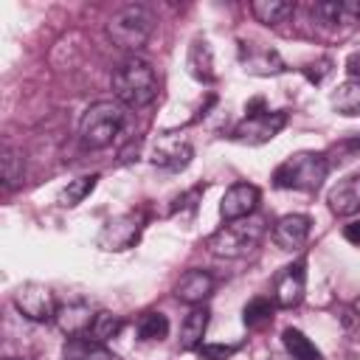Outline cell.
<instances>
[{"instance_id": "1", "label": "cell", "mask_w": 360, "mask_h": 360, "mask_svg": "<svg viewBox=\"0 0 360 360\" xmlns=\"http://www.w3.org/2000/svg\"><path fill=\"white\" fill-rule=\"evenodd\" d=\"M112 93L127 107H146L158 98V73L146 59L129 56L112 70Z\"/></svg>"}, {"instance_id": "2", "label": "cell", "mask_w": 360, "mask_h": 360, "mask_svg": "<svg viewBox=\"0 0 360 360\" xmlns=\"http://www.w3.org/2000/svg\"><path fill=\"white\" fill-rule=\"evenodd\" d=\"M264 233H267L264 217H245V219L225 222L219 231H214L205 239V248H208V253H214L219 259H242L259 248Z\"/></svg>"}, {"instance_id": "3", "label": "cell", "mask_w": 360, "mask_h": 360, "mask_svg": "<svg viewBox=\"0 0 360 360\" xmlns=\"http://www.w3.org/2000/svg\"><path fill=\"white\" fill-rule=\"evenodd\" d=\"M329 160L321 152H295L284 163L276 166L273 172V186L287 188V191H318L321 183L326 180Z\"/></svg>"}, {"instance_id": "4", "label": "cell", "mask_w": 360, "mask_h": 360, "mask_svg": "<svg viewBox=\"0 0 360 360\" xmlns=\"http://www.w3.org/2000/svg\"><path fill=\"white\" fill-rule=\"evenodd\" d=\"M155 22H158V20H155L152 8L141 6V3L124 6V8H118V11L107 20V37H110L118 48H124V51H141V48L149 42V37H152Z\"/></svg>"}, {"instance_id": "5", "label": "cell", "mask_w": 360, "mask_h": 360, "mask_svg": "<svg viewBox=\"0 0 360 360\" xmlns=\"http://www.w3.org/2000/svg\"><path fill=\"white\" fill-rule=\"evenodd\" d=\"M124 107L118 101H96L84 110L82 121H79V135H82V143L90 146V149H104L110 146L121 129H124Z\"/></svg>"}, {"instance_id": "6", "label": "cell", "mask_w": 360, "mask_h": 360, "mask_svg": "<svg viewBox=\"0 0 360 360\" xmlns=\"http://www.w3.org/2000/svg\"><path fill=\"white\" fill-rule=\"evenodd\" d=\"M11 301H14V307H17V312L22 315V318H28V321H34V323H48V321H53L56 318V301H53V292L45 287V284H39V281H25V284H20L17 290H14V295H11Z\"/></svg>"}, {"instance_id": "7", "label": "cell", "mask_w": 360, "mask_h": 360, "mask_svg": "<svg viewBox=\"0 0 360 360\" xmlns=\"http://www.w3.org/2000/svg\"><path fill=\"white\" fill-rule=\"evenodd\" d=\"M284 124H287V112H281V110H276V112L267 110L262 115H245V121H239L233 127V141L250 143V146L267 143L284 129Z\"/></svg>"}, {"instance_id": "8", "label": "cell", "mask_w": 360, "mask_h": 360, "mask_svg": "<svg viewBox=\"0 0 360 360\" xmlns=\"http://www.w3.org/2000/svg\"><path fill=\"white\" fill-rule=\"evenodd\" d=\"M141 228H143V217L129 211V214H121L115 219H110L101 233H98V248L104 250H127L129 245L138 242L141 236Z\"/></svg>"}, {"instance_id": "9", "label": "cell", "mask_w": 360, "mask_h": 360, "mask_svg": "<svg viewBox=\"0 0 360 360\" xmlns=\"http://www.w3.org/2000/svg\"><path fill=\"white\" fill-rule=\"evenodd\" d=\"M259 200H262V191H259L253 183H233V186L222 194V200H219V214H222L225 222L253 217Z\"/></svg>"}, {"instance_id": "10", "label": "cell", "mask_w": 360, "mask_h": 360, "mask_svg": "<svg viewBox=\"0 0 360 360\" xmlns=\"http://www.w3.org/2000/svg\"><path fill=\"white\" fill-rule=\"evenodd\" d=\"M304 290H307V262L298 259L276 276V292H273L276 307H284V309L298 307L304 298Z\"/></svg>"}, {"instance_id": "11", "label": "cell", "mask_w": 360, "mask_h": 360, "mask_svg": "<svg viewBox=\"0 0 360 360\" xmlns=\"http://www.w3.org/2000/svg\"><path fill=\"white\" fill-rule=\"evenodd\" d=\"M309 228H312V219L307 214H284L273 225V242L281 250H295V248H301L307 242Z\"/></svg>"}, {"instance_id": "12", "label": "cell", "mask_w": 360, "mask_h": 360, "mask_svg": "<svg viewBox=\"0 0 360 360\" xmlns=\"http://www.w3.org/2000/svg\"><path fill=\"white\" fill-rule=\"evenodd\" d=\"M217 281L208 270H188L180 276V281L174 284V295L177 301L183 304H191V307H200L211 292H214Z\"/></svg>"}, {"instance_id": "13", "label": "cell", "mask_w": 360, "mask_h": 360, "mask_svg": "<svg viewBox=\"0 0 360 360\" xmlns=\"http://www.w3.org/2000/svg\"><path fill=\"white\" fill-rule=\"evenodd\" d=\"M93 318H96V312L84 301H70V304H62L56 309L53 321L68 338H84L90 332V326H93Z\"/></svg>"}, {"instance_id": "14", "label": "cell", "mask_w": 360, "mask_h": 360, "mask_svg": "<svg viewBox=\"0 0 360 360\" xmlns=\"http://www.w3.org/2000/svg\"><path fill=\"white\" fill-rule=\"evenodd\" d=\"M312 14L323 25H349V22H360V3L357 0H318L312 3Z\"/></svg>"}, {"instance_id": "15", "label": "cell", "mask_w": 360, "mask_h": 360, "mask_svg": "<svg viewBox=\"0 0 360 360\" xmlns=\"http://www.w3.org/2000/svg\"><path fill=\"white\" fill-rule=\"evenodd\" d=\"M326 202H329V211L335 217H352V214H357L360 211V174H352V177L340 180L329 191Z\"/></svg>"}, {"instance_id": "16", "label": "cell", "mask_w": 360, "mask_h": 360, "mask_svg": "<svg viewBox=\"0 0 360 360\" xmlns=\"http://www.w3.org/2000/svg\"><path fill=\"white\" fill-rule=\"evenodd\" d=\"M191 155H194V149H191L188 141H180V138H160L158 146H155V152H152V163L177 172V169H186V166H188Z\"/></svg>"}, {"instance_id": "17", "label": "cell", "mask_w": 360, "mask_h": 360, "mask_svg": "<svg viewBox=\"0 0 360 360\" xmlns=\"http://www.w3.org/2000/svg\"><path fill=\"white\" fill-rule=\"evenodd\" d=\"M242 65L253 76H276L284 70V59L273 48H253V45L248 48L242 45Z\"/></svg>"}, {"instance_id": "18", "label": "cell", "mask_w": 360, "mask_h": 360, "mask_svg": "<svg viewBox=\"0 0 360 360\" xmlns=\"http://www.w3.org/2000/svg\"><path fill=\"white\" fill-rule=\"evenodd\" d=\"M208 307H191L188 315L183 318V326H180V349H200L202 346V338H205V329H208Z\"/></svg>"}, {"instance_id": "19", "label": "cell", "mask_w": 360, "mask_h": 360, "mask_svg": "<svg viewBox=\"0 0 360 360\" xmlns=\"http://www.w3.org/2000/svg\"><path fill=\"white\" fill-rule=\"evenodd\" d=\"M62 360H121L118 354H112L104 343L98 340H90V338H73L65 352H62Z\"/></svg>"}, {"instance_id": "20", "label": "cell", "mask_w": 360, "mask_h": 360, "mask_svg": "<svg viewBox=\"0 0 360 360\" xmlns=\"http://www.w3.org/2000/svg\"><path fill=\"white\" fill-rule=\"evenodd\" d=\"M281 343H284V349H287V354H290L292 360H321L318 346H315L301 329H295V326H287V329L281 332Z\"/></svg>"}, {"instance_id": "21", "label": "cell", "mask_w": 360, "mask_h": 360, "mask_svg": "<svg viewBox=\"0 0 360 360\" xmlns=\"http://www.w3.org/2000/svg\"><path fill=\"white\" fill-rule=\"evenodd\" d=\"M188 73L200 82H214V59L205 39H194L188 48Z\"/></svg>"}, {"instance_id": "22", "label": "cell", "mask_w": 360, "mask_h": 360, "mask_svg": "<svg viewBox=\"0 0 360 360\" xmlns=\"http://www.w3.org/2000/svg\"><path fill=\"white\" fill-rule=\"evenodd\" d=\"M332 107L340 115H360V79H346L332 93Z\"/></svg>"}, {"instance_id": "23", "label": "cell", "mask_w": 360, "mask_h": 360, "mask_svg": "<svg viewBox=\"0 0 360 360\" xmlns=\"http://www.w3.org/2000/svg\"><path fill=\"white\" fill-rule=\"evenodd\" d=\"M250 11H253V17H256L259 22H264V25H278V22H284V20L295 11V6L287 3V0H253V3H250Z\"/></svg>"}, {"instance_id": "24", "label": "cell", "mask_w": 360, "mask_h": 360, "mask_svg": "<svg viewBox=\"0 0 360 360\" xmlns=\"http://www.w3.org/2000/svg\"><path fill=\"white\" fill-rule=\"evenodd\" d=\"M96 183H98V174H84V177H76V180H70L62 191H59V197H56V202L62 205V208H73V205H79L93 188H96Z\"/></svg>"}, {"instance_id": "25", "label": "cell", "mask_w": 360, "mask_h": 360, "mask_svg": "<svg viewBox=\"0 0 360 360\" xmlns=\"http://www.w3.org/2000/svg\"><path fill=\"white\" fill-rule=\"evenodd\" d=\"M273 309H276V304L270 298H250L242 309V321L248 329H259L273 321Z\"/></svg>"}, {"instance_id": "26", "label": "cell", "mask_w": 360, "mask_h": 360, "mask_svg": "<svg viewBox=\"0 0 360 360\" xmlns=\"http://www.w3.org/2000/svg\"><path fill=\"white\" fill-rule=\"evenodd\" d=\"M0 172H3V186L6 188L20 186V180H22V155L8 143L0 152Z\"/></svg>"}, {"instance_id": "27", "label": "cell", "mask_w": 360, "mask_h": 360, "mask_svg": "<svg viewBox=\"0 0 360 360\" xmlns=\"http://www.w3.org/2000/svg\"><path fill=\"white\" fill-rule=\"evenodd\" d=\"M169 335V318L163 312H143L138 318V338L141 340H163Z\"/></svg>"}, {"instance_id": "28", "label": "cell", "mask_w": 360, "mask_h": 360, "mask_svg": "<svg viewBox=\"0 0 360 360\" xmlns=\"http://www.w3.org/2000/svg\"><path fill=\"white\" fill-rule=\"evenodd\" d=\"M121 326H124V321H121L118 315H112V312H96V318H93V326H90V332H87V338H90V340L104 343V340L115 338V335L121 332Z\"/></svg>"}, {"instance_id": "29", "label": "cell", "mask_w": 360, "mask_h": 360, "mask_svg": "<svg viewBox=\"0 0 360 360\" xmlns=\"http://www.w3.org/2000/svg\"><path fill=\"white\" fill-rule=\"evenodd\" d=\"M236 352H239V343H202L200 346V357L205 360H228Z\"/></svg>"}, {"instance_id": "30", "label": "cell", "mask_w": 360, "mask_h": 360, "mask_svg": "<svg viewBox=\"0 0 360 360\" xmlns=\"http://www.w3.org/2000/svg\"><path fill=\"white\" fill-rule=\"evenodd\" d=\"M301 73H304L312 84H321V82L332 73V59H326V56H323V59H318V62H309V65H304V68H301Z\"/></svg>"}, {"instance_id": "31", "label": "cell", "mask_w": 360, "mask_h": 360, "mask_svg": "<svg viewBox=\"0 0 360 360\" xmlns=\"http://www.w3.org/2000/svg\"><path fill=\"white\" fill-rule=\"evenodd\" d=\"M343 236H346V242H352V245L360 248V219H352V222L343 228Z\"/></svg>"}, {"instance_id": "32", "label": "cell", "mask_w": 360, "mask_h": 360, "mask_svg": "<svg viewBox=\"0 0 360 360\" xmlns=\"http://www.w3.org/2000/svg\"><path fill=\"white\" fill-rule=\"evenodd\" d=\"M346 73L352 79H360V51H354V53L346 56Z\"/></svg>"}, {"instance_id": "33", "label": "cell", "mask_w": 360, "mask_h": 360, "mask_svg": "<svg viewBox=\"0 0 360 360\" xmlns=\"http://www.w3.org/2000/svg\"><path fill=\"white\" fill-rule=\"evenodd\" d=\"M354 312H357V315H360V298H357V301H354Z\"/></svg>"}]
</instances>
